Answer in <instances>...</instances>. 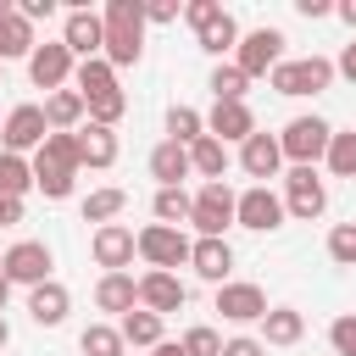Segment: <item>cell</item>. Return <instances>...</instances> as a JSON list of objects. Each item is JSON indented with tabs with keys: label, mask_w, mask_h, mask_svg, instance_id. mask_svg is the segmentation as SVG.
<instances>
[{
	"label": "cell",
	"mask_w": 356,
	"mask_h": 356,
	"mask_svg": "<svg viewBox=\"0 0 356 356\" xmlns=\"http://www.w3.org/2000/svg\"><path fill=\"white\" fill-rule=\"evenodd\" d=\"M328 261L356 267V222H334L328 228Z\"/></svg>",
	"instance_id": "cell-39"
},
{
	"label": "cell",
	"mask_w": 356,
	"mask_h": 356,
	"mask_svg": "<svg viewBox=\"0 0 356 356\" xmlns=\"http://www.w3.org/2000/svg\"><path fill=\"white\" fill-rule=\"evenodd\" d=\"M150 356H184V345H172V339H161V345H156Z\"/></svg>",
	"instance_id": "cell-50"
},
{
	"label": "cell",
	"mask_w": 356,
	"mask_h": 356,
	"mask_svg": "<svg viewBox=\"0 0 356 356\" xmlns=\"http://www.w3.org/2000/svg\"><path fill=\"white\" fill-rule=\"evenodd\" d=\"M17 11H22V17H28V22H39V17H50V11H56V6H50V0H22V6H17Z\"/></svg>",
	"instance_id": "cell-47"
},
{
	"label": "cell",
	"mask_w": 356,
	"mask_h": 356,
	"mask_svg": "<svg viewBox=\"0 0 356 356\" xmlns=\"http://www.w3.org/2000/svg\"><path fill=\"white\" fill-rule=\"evenodd\" d=\"M28 189H33V161L0 150V200H22Z\"/></svg>",
	"instance_id": "cell-32"
},
{
	"label": "cell",
	"mask_w": 356,
	"mask_h": 356,
	"mask_svg": "<svg viewBox=\"0 0 356 356\" xmlns=\"http://www.w3.org/2000/svg\"><path fill=\"white\" fill-rule=\"evenodd\" d=\"M72 72H78V56L61 44V39H44L33 56H28V78H33V89H72Z\"/></svg>",
	"instance_id": "cell-11"
},
{
	"label": "cell",
	"mask_w": 356,
	"mask_h": 356,
	"mask_svg": "<svg viewBox=\"0 0 356 356\" xmlns=\"http://www.w3.org/2000/svg\"><path fill=\"white\" fill-rule=\"evenodd\" d=\"M44 139H50V122H44V106H33V100L11 106V117L0 122V150H11V156L39 150Z\"/></svg>",
	"instance_id": "cell-9"
},
{
	"label": "cell",
	"mask_w": 356,
	"mask_h": 356,
	"mask_svg": "<svg viewBox=\"0 0 356 356\" xmlns=\"http://www.w3.org/2000/svg\"><path fill=\"white\" fill-rule=\"evenodd\" d=\"M50 267H56V256H50V245H44V239H17V245L0 256V273H6L11 284H22V289L50 284Z\"/></svg>",
	"instance_id": "cell-8"
},
{
	"label": "cell",
	"mask_w": 356,
	"mask_h": 356,
	"mask_svg": "<svg viewBox=\"0 0 356 356\" xmlns=\"http://www.w3.org/2000/svg\"><path fill=\"white\" fill-rule=\"evenodd\" d=\"M328 345H334V356H356V312H339L328 323Z\"/></svg>",
	"instance_id": "cell-41"
},
{
	"label": "cell",
	"mask_w": 356,
	"mask_h": 356,
	"mask_svg": "<svg viewBox=\"0 0 356 356\" xmlns=\"http://www.w3.org/2000/svg\"><path fill=\"white\" fill-rule=\"evenodd\" d=\"M334 78H339V72H334V61H328V56H295V61H278L267 83H273V95L300 100V95H323Z\"/></svg>",
	"instance_id": "cell-3"
},
{
	"label": "cell",
	"mask_w": 356,
	"mask_h": 356,
	"mask_svg": "<svg viewBox=\"0 0 356 356\" xmlns=\"http://www.w3.org/2000/svg\"><path fill=\"white\" fill-rule=\"evenodd\" d=\"M239 167L256 178V184H267V178H278L284 172V150H278V134H250L245 145H239Z\"/></svg>",
	"instance_id": "cell-16"
},
{
	"label": "cell",
	"mask_w": 356,
	"mask_h": 356,
	"mask_svg": "<svg viewBox=\"0 0 356 356\" xmlns=\"http://www.w3.org/2000/svg\"><path fill=\"white\" fill-rule=\"evenodd\" d=\"M78 350H83V356H122L128 339H122L117 323H89V328L78 334Z\"/></svg>",
	"instance_id": "cell-33"
},
{
	"label": "cell",
	"mask_w": 356,
	"mask_h": 356,
	"mask_svg": "<svg viewBox=\"0 0 356 356\" xmlns=\"http://www.w3.org/2000/svg\"><path fill=\"white\" fill-rule=\"evenodd\" d=\"M295 11H300L306 22H317V17H328L334 6H328V0H295Z\"/></svg>",
	"instance_id": "cell-46"
},
{
	"label": "cell",
	"mask_w": 356,
	"mask_h": 356,
	"mask_svg": "<svg viewBox=\"0 0 356 356\" xmlns=\"http://www.w3.org/2000/svg\"><path fill=\"white\" fill-rule=\"evenodd\" d=\"M89 256H95V267H106V273H128L134 256H139V234H134L128 222H106V228L89 234Z\"/></svg>",
	"instance_id": "cell-12"
},
{
	"label": "cell",
	"mask_w": 356,
	"mask_h": 356,
	"mask_svg": "<svg viewBox=\"0 0 356 356\" xmlns=\"http://www.w3.org/2000/svg\"><path fill=\"white\" fill-rule=\"evenodd\" d=\"M22 222V200H0V228H17Z\"/></svg>",
	"instance_id": "cell-48"
},
{
	"label": "cell",
	"mask_w": 356,
	"mask_h": 356,
	"mask_svg": "<svg viewBox=\"0 0 356 356\" xmlns=\"http://www.w3.org/2000/svg\"><path fill=\"white\" fill-rule=\"evenodd\" d=\"M189 250L195 239L184 228H167V222H145L139 228V256L150 273H172V267H189Z\"/></svg>",
	"instance_id": "cell-5"
},
{
	"label": "cell",
	"mask_w": 356,
	"mask_h": 356,
	"mask_svg": "<svg viewBox=\"0 0 356 356\" xmlns=\"http://www.w3.org/2000/svg\"><path fill=\"white\" fill-rule=\"evenodd\" d=\"M100 22H106V61L122 72V67H139V56H145V0H106V11H100Z\"/></svg>",
	"instance_id": "cell-1"
},
{
	"label": "cell",
	"mask_w": 356,
	"mask_h": 356,
	"mask_svg": "<svg viewBox=\"0 0 356 356\" xmlns=\"http://www.w3.org/2000/svg\"><path fill=\"white\" fill-rule=\"evenodd\" d=\"M222 356H267V345L250 334H234V339H222Z\"/></svg>",
	"instance_id": "cell-43"
},
{
	"label": "cell",
	"mask_w": 356,
	"mask_h": 356,
	"mask_svg": "<svg viewBox=\"0 0 356 356\" xmlns=\"http://www.w3.org/2000/svg\"><path fill=\"white\" fill-rule=\"evenodd\" d=\"M184 300H189V289H184L178 273H145V278H139V306H145V312L167 317V312H184Z\"/></svg>",
	"instance_id": "cell-17"
},
{
	"label": "cell",
	"mask_w": 356,
	"mask_h": 356,
	"mask_svg": "<svg viewBox=\"0 0 356 356\" xmlns=\"http://www.w3.org/2000/svg\"><path fill=\"white\" fill-rule=\"evenodd\" d=\"M95 306L100 312H111L117 323L139 306V278L134 273H100V284H95Z\"/></svg>",
	"instance_id": "cell-19"
},
{
	"label": "cell",
	"mask_w": 356,
	"mask_h": 356,
	"mask_svg": "<svg viewBox=\"0 0 356 356\" xmlns=\"http://www.w3.org/2000/svg\"><path fill=\"white\" fill-rule=\"evenodd\" d=\"M122 206H128V189H117V184L89 189V200H83V222L106 228V222H117V217H122Z\"/></svg>",
	"instance_id": "cell-30"
},
{
	"label": "cell",
	"mask_w": 356,
	"mask_h": 356,
	"mask_svg": "<svg viewBox=\"0 0 356 356\" xmlns=\"http://www.w3.org/2000/svg\"><path fill=\"white\" fill-rule=\"evenodd\" d=\"M72 89H78L83 100H100V95H111V89H122V83H117V67H111L106 56H95V61H78Z\"/></svg>",
	"instance_id": "cell-26"
},
{
	"label": "cell",
	"mask_w": 356,
	"mask_h": 356,
	"mask_svg": "<svg viewBox=\"0 0 356 356\" xmlns=\"http://www.w3.org/2000/svg\"><path fill=\"white\" fill-rule=\"evenodd\" d=\"M167 139H172V145H195V139H206V117H200L195 106H172V111H167Z\"/></svg>",
	"instance_id": "cell-37"
},
{
	"label": "cell",
	"mask_w": 356,
	"mask_h": 356,
	"mask_svg": "<svg viewBox=\"0 0 356 356\" xmlns=\"http://www.w3.org/2000/svg\"><path fill=\"white\" fill-rule=\"evenodd\" d=\"M161 323H167V317H156V312L134 306V312H128L117 328H122V339H128V345H139V350H156V345H161Z\"/></svg>",
	"instance_id": "cell-31"
},
{
	"label": "cell",
	"mask_w": 356,
	"mask_h": 356,
	"mask_svg": "<svg viewBox=\"0 0 356 356\" xmlns=\"http://www.w3.org/2000/svg\"><path fill=\"white\" fill-rule=\"evenodd\" d=\"M234 211H239V195L228 184H200L195 189V211H189L195 239H222V228H234Z\"/></svg>",
	"instance_id": "cell-4"
},
{
	"label": "cell",
	"mask_w": 356,
	"mask_h": 356,
	"mask_svg": "<svg viewBox=\"0 0 356 356\" xmlns=\"http://www.w3.org/2000/svg\"><path fill=\"white\" fill-rule=\"evenodd\" d=\"M206 89H211V100H245L250 78H245L234 61H217V67H211V78H206Z\"/></svg>",
	"instance_id": "cell-36"
},
{
	"label": "cell",
	"mask_w": 356,
	"mask_h": 356,
	"mask_svg": "<svg viewBox=\"0 0 356 356\" xmlns=\"http://www.w3.org/2000/svg\"><path fill=\"white\" fill-rule=\"evenodd\" d=\"M189 267H195L211 289H222V284H228V273H234V245H228V239H195Z\"/></svg>",
	"instance_id": "cell-18"
},
{
	"label": "cell",
	"mask_w": 356,
	"mask_h": 356,
	"mask_svg": "<svg viewBox=\"0 0 356 356\" xmlns=\"http://www.w3.org/2000/svg\"><path fill=\"white\" fill-rule=\"evenodd\" d=\"M206 134L222 139V145H245V139L256 134V111H250L245 100H211V111H206Z\"/></svg>",
	"instance_id": "cell-15"
},
{
	"label": "cell",
	"mask_w": 356,
	"mask_h": 356,
	"mask_svg": "<svg viewBox=\"0 0 356 356\" xmlns=\"http://www.w3.org/2000/svg\"><path fill=\"white\" fill-rule=\"evenodd\" d=\"M195 167H189V145H172V139H161L156 150H150V178L161 184V189H184V178H189Z\"/></svg>",
	"instance_id": "cell-25"
},
{
	"label": "cell",
	"mask_w": 356,
	"mask_h": 356,
	"mask_svg": "<svg viewBox=\"0 0 356 356\" xmlns=\"http://www.w3.org/2000/svg\"><path fill=\"white\" fill-rule=\"evenodd\" d=\"M323 167H328L334 178H356V128H334Z\"/></svg>",
	"instance_id": "cell-35"
},
{
	"label": "cell",
	"mask_w": 356,
	"mask_h": 356,
	"mask_svg": "<svg viewBox=\"0 0 356 356\" xmlns=\"http://www.w3.org/2000/svg\"><path fill=\"white\" fill-rule=\"evenodd\" d=\"M6 345H11V323L0 317V350H6Z\"/></svg>",
	"instance_id": "cell-52"
},
{
	"label": "cell",
	"mask_w": 356,
	"mask_h": 356,
	"mask_svg": "<svg viewBox=\"0 0 356 356\" xmlns=\"http://www.w3.org/2000/svg\"><path fill=\"white\" fill-rule=\"evenodd\" d=\"M184 356H222V334L211 328V323H195V328H184Z\"/></svg>",
	"instance_id": "cell-38"
},
{
	"label": "cell",
	"mask_w": 356,
	"mask_h": 356,
	"mask_svg": "<svg viewBox=\"0 0 356 356\" xmlns=\"http://www.w3.org/2000/svg\"><path fill=\"white\" fill-rule=\"evenodd\" d=\"M284 217H289V211H284V195H278V189H267V184L239 189V211H234L239 228H250V234H278Z\"/></svg>",
	"instance_id": "cell-10"
},
{
	"label": "cell",
	"mask_w": 356,
	"mask_h": 356,
	"mask_svg": "<svg viewBox=\"0 0 356 356\" xmlns=\"http://www.w3.org/2000/svg\"><path fill=\"white\" fill-rule=\"evenodd\" d=\"M284 33L278 28H250V33H239V50H234V67L245 72V78H273V67L284 61Z\"/></svg>",
	"instance_id": "cell-6"
},
{
	"label": "cell",
	"mask_w": 356,
	"mask_h": 356,
	"mask_svg": "<svg viewBox=\"0 0 356 356\" xmlns=\"http://www.w3.org/2000/svg\"><path fill=\"white\" fill-rule=\"evenodd\" d=\"M334 72H339V78H350V83H356V39H350V44H345V50H339V61H334Z\"/></svg>",
	"instance_id": "cell-45"
},
{
	"label": "cell",
	"mask_w": 356,
	"mask_h": 356,
	"mask_svg": "<svg viewBox=\"0 0 356 356\" xmlns=\"http://www.w3.org/2000/svg\"><path fill=\"white\" fill-rule=\"evenodd\" d=\"M211 11H217V0H189V6H184V22H189V28H200Z\"/></svg>",
	"instance_id": "cell-44"
},
{
	"label": "cell",
	"mask_w": 356,
	"mask_h": 356,
	"mask_svg": "<svg viewBox=\"0 0 356 356\" xmlns=\"http://www.w3.org/2000/svg\"><path fill=\"white\" fill-rule=\"evenodd\" d=\"M328 139H334V122L317 117V111H306V117H289V122H284L278 150H284L289 167H317V161L328 156Z\"/></svg>",
	"instance_id": "cell-2"
},
{
	"label": "cell",
	"mask_w": 356,
	"mask_h": 356,
	"mask_svg": "<svg viewBox=\"0 0 356 356\" xmlns=\"http://www.w3.org/2000/svg\"><path fill=\"white\" fill-rule=\"evenodd\" d=\"M33 172H67V178H78V172H83L78 139H72V134H50V139L33 150Z\"/></svg>",
	"instance_id": "cell-24"
},
{
	"label": "cell",
	"mask_w": 356,
	"mask_h": 356,
	"mask_svg": "<svg viewBox=\"0 0 356 356\" xmlns=\"http://www.w3.org/2000/svg\"><path fill=\"white\" fill-rule=\"evenodd\" d=\"M67 312H72V295H67V284H61V278H50V284L28 289V317H33L39 328H61V323H67Z\"/></svg>",
	"instance_id": "cell-20"
},
{
	"label": "cell",
	"mask_w": 356,
	"mask_h": 356,
	"mask_svg": "<svg viewBox=\"0 0 356 356\" xmlns=\"http://www.w3.org/2000/svg\"><path fill=\"white\" fill-rule=\"evenodd\" d=\"M122 111H128V95H122V89H111V95L89 100V122H100V128H117V122H122Z\"/></svg>",
	"instance_id": "cell-40"
},
{
	"label": "cell",
	"mask_w": 356,
	"mask_h": 356,
	"mask_svg": "<svg viewBox=\"0 0 356 356\" xmlns=\"http://www.w3.org/2000/svg\"><path fill=\"white\" fill-rule=\"evenodd\" d=\"M11 289H17V284H11L6 273H0V312H6V300H11Z\"/></svg>",
	"instance_id": "cell-51"
},
{
	"label": "cell",
	"mask_w": 356,
	"mask_h": 356,
	"mask_svg": "<svg viewBox=\"0 0 356 356\" xmlns=\"http://www.w3.org/2000/svg\"><path fill=\"white\" fill-rule=\"evenodd\" d=\"M334 17H339L350 33H356V0H339V6H334Z\"/></svg>",
	"instance_id": "cell-49"
},
{
	"label": "cell",
	"mask_w": 356,
	"mask_h": 356,
	"mask_svg": "<svg viewBox=\"0 0 356 356\" xmlns=\"http://www.w3.org/2000/svg\"><path fill=\"white\" fill-rule=\"evenodd\" d=\"M284 211L300 222H317L328 211V184L317 178V167H289L284 172Z\"/></svg>",
	"instance_id": "cell-7"
},
{
	"label": "cell",
	"mask_w": 356,
	"mask_h": 356,
	"mask_svg": "<svg viewBox=\"0 0 356 356\" xmlns=\"http://www.w3.org/2000/svg\"><path fill=\"white\" fill-rule=\"evenodd\" d=\"M228 161H234V156H228V145H222V139H211V134L189 145V167H195V178H206V184H222Z\"/></svg>",
	"instance_id": "cell-27"
},
{
	"label": "cell",
	"mask_w": 356,
	"mask_h": 356,
	"mask_svg": "<svg viewBox=\"0 0 356 356\" xmlns=\"http://www.w3.org/2000/svg\"><path fill=\"white\" fill-rule=\"evenodd\" d=\"M300 334H306V317L295 306H273L261 317V345H300Z\"/></svg>",
	"instance_id": "cell-29"
},
{
	"label": "cell",
	"mask_w": 356,
	"mask_h": 356,
	"mask_svg": "<svg viewBox=\"0 0 356 356\" xmlns=\"http://www.w3.org/2000/svg\"><path fill=\"white\" fill-rule=\"evenodd\" d=\"M33 50H39L33 22H28L22 11H11V17L0 22V67H6V61H17V56H33Z\"/></svg>",
	"instance_id": "cell-28"
},
{
	"label": "cell",
	"mask_w": 356,
	"mask_h": 356,
	"mask_svg": "<svg viewBox=\"0 0 356 356\" xmlns=\"http://www.w3.org/2000/svg\"><path fill=\"white\" fill-rule=\"evenodd\" d=\"M195 44H200L206 56H217V61H222L228 50H239V22H234V11H222V6H217V11L195 28Z\"/></svg>",
	"instance_id": "cell-21"
},
{
	"label": "cell",
	"mask_w": 356,
	"mask_h": 356,
	"mask_svg": "<svg viewBox=\"0 0 356 356\" xmlns=\"http://www.w3.org/2000/svg\"><path fill=\"white\" fill-rule=\"evenodd\" d=\"M217 312H222V323H261L273 306H267V289H261V284L228 278V284L217 289Z\"/></svg>",
	"instance_id": "cell-14"
},
{
	"label": "cell",
	"mask_w": 356,
	"mask_h": 356,
	"mask_svg": "<svg viewBox=\"0 0 356 356\" xmlns=\"http://www.w3.org/2000/svg\"><path fill=\"white\" fill-rule=\"evenodd\" d=\"M150 211H156V222H167V228H184V222H189V211H195V195H189V189H156Z\"/></svg>",
	"instance_id": "cell-34"
},
{
	"label": "cell",
	"mask_w": 356,
	"mask_h": 356,
	"mask_svg": "<svg viewBox=\"0 0 356 356\" xmlns=\"http://www.w3.org/2000/svg\"><path fill=\"white\" fill-rule=\"evenodd\" d=\"M61 44H67L78 61H95V56H106V22H100V11H89V6H72V11H67V22H61Z\"/></svg>",
	"instance_id": "cell-13"
},
{
	"label": "cell",
	"mask_w": 356,
	"mask_h": 356,
	"mask_svg": "<svg viewBox=\"0 0 356 356\" xmlns=\"http://www.w3.org/2000/svg\"><path fill=\"white\" fill-rule=\"evenodd\" d=\"M83 117H89V100H83L78 89H56V95H44V122H50V134H78Z\"/></svg>",
	"instance_id": "cell-22"
},
{
	"label": "cell",
	"mask_w": 356,
	"mask_h": 356,
	"mask_svg": "<svg viewBox=\"0 0 356 356\" xmlns=\"http://www.w3.org/2000/svg\"><path fill=\"white\" fill-rule=\"evenodd\" d=\"M178 17H184V6H178V0H145V22L167 28V22H178Z\"/></svg>",
	"instance_id": "cell-42"
},
{
	"label": "cell",
	"mask_w": 356,
	"mask_h": 356,
	"mask_svg": "<svg viewBox=\"0 0 356 356\" xmlns=\"http://www.w3.org/2000/svg\"><path fill=\"white\" fill-rule=\"evenodd\" d=\"M72 139H78V161H83V167H95V172L117 167V128H100V122H89V128H78Z\"/></svg>",
	"instance_id": "cell-23"
}]
</instances>
